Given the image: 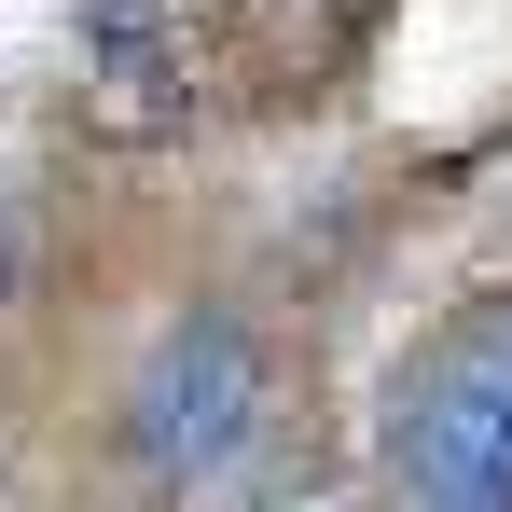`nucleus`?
<instances>
[{"label": "nucleus", "mask_w": 512, "mask_h": 512, "mask_svg": "<svg viewBox=\"0 0 512 512\" xmlns=\"http://www.w3.org/2000/svg\"><path fill=\"white\" fill-rule=\"evenodd\" d=\"M277 416V374H263V333L236 305H180L167 333L139 346V374H125V443H139V471L153 485H222L236 457L263 443Z\"/></svg>", "instance_id": "f257e3e1"}, {"label": "nucleus", "mask_w": 512, "mask_h": 512, "mask_svg": "<svg viewBox=\"0 0 512 512\" xmlns=\"http://www.w3.org/2000/svg\"><path fill=\"white\" fill-rule=\"evenodd\" d=\"M402 512H512V305L457 319L388 402Z\"/></svg>", "instance_id": "f03ea898"}, {"label": "nucleus", "mask_w": 512, "mask_h": 512, "mask_svg": "<svg viewBox=\"0 0 512 512\" xmlns=\"http://www.w3.org/2000/svg\"><path fill=\"white\" fill-rule=\"evenodd\" d=\"M84 70H97L111 97H167V84H180L167 0H84Z\"/></svg>", "instance_id": "7ed1b4c3"}, {"label": "nucleus", "mask_w": 512, "mask_h": 512, "mask_svg": "<svg viewBox=\"0 0 512 512\" xmlns=\"http://www.w3.org/2000/svg\"><path fill=\"white\" fill-rule=\"evenodd\" d=\"M14 291H28V208L0 194V305H14Z\"/></svg>", "instance_id": "20e7f679"}]
</instances>
